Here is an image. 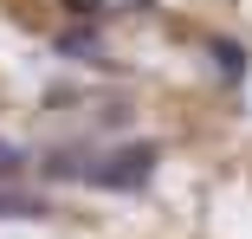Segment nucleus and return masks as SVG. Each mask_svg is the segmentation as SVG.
Returning a JSON list of instances; mask_svg holds the SVG:
<instances>
[{
  "label": "nucleus",
  "mask_w": 252,
  "mask_h": 239,
  "mask_svg": "<svg viewBox=\"0 0 252 239\" xmlns=\"http://www.w3.org/2000/svg\"><path fill=\"white\" fill-rule=\"evenodd\" d=\"M207 52H214V71H220L226 84H246V71H252V52H246L239 39H214Z\"/></svg>",
  "instance_id": "4"
},
{
  "label": "nucleus",
  "mask_w": 252,
  "mask_h": 239,
  "mask_svg": "<svg viewBox=\"0 0 252 239\" xmlns=\"http://www.w3.org/2000/svg\"><path fill=\"white\" fill-rule=\"evenodd\" d=\"M156 162H162V142H117V149H52L32 162V175L84 181V187H104V194H136V187H149Z\"/></svg>",
  "instance_id": "1"
},
{
  "label": "nucleus",
  "mask_w": 252,
  "mask_h": 239,
  "mask_svg": "<svg viewBox=\"0 0 252 239\" xmlns=\"http://www.w3.org/2000/svg\"><path fill=\"white\" fill-rule=\"evenodd\" d=\"M32 175V155L20 149V142H7V136H0V187H20Z\"/></svg>",
  "instance_id": "5"
},
{
  "label": "nucleus",
  "mask_w": 252,
  "mask_h": 239,
  "mask_svg": "<svg viewBox=\"0 0 252 239\" xmlns=\"http://www.w3.org/2000/svg\"><path fill=\"white\" fill-rule=\"evenodd\" d=\"M123 7H149V0H123Z\"/></svg>",
  "instance_id": "7"
},
{
  "label": "nucleus",
  "mask_w": 252,
  "mask_h": 239,
  "mask_svg": "<svg viewBox=\"0 0 252 239\" xmlns=\"http://www.w3.org/2000/svg\"><path fill=\"white\" fill-rule=\"evenodd\" d=\"M59 59H71V65H104V26H97V20H71V26L59 32Z\"/></svg>",
  "instance_id": "2"
},
{
  "label": "nucleus",
  "mask_w": 252,
  "mask_h": 239,
  "mask_svg": "<svg viewBox=\"0 0 252 239\" xmlns=\"http://www.w3.org/2000/svg\"><path fill=\"white\" fill-rule=\"evenodd\" d=\"M71 20H104V0H65Z\"/></svg>",
  "instance_id": "6"
},
{
  "label": "nucleus",
  "mask_w": 252,
  "mask_h": 239,
  "mask_svg": "<svg viewBox=\"0 0 252 239\" xmlns=\"http://www.w3.org/2000/svg\"><path fill=\"white\" fill-rule=\"evenodd\" d=\"M52 201L32 194V187H0V220H45Z\"/></svg>",
  "instance_id": "3"
}]
</instances>
